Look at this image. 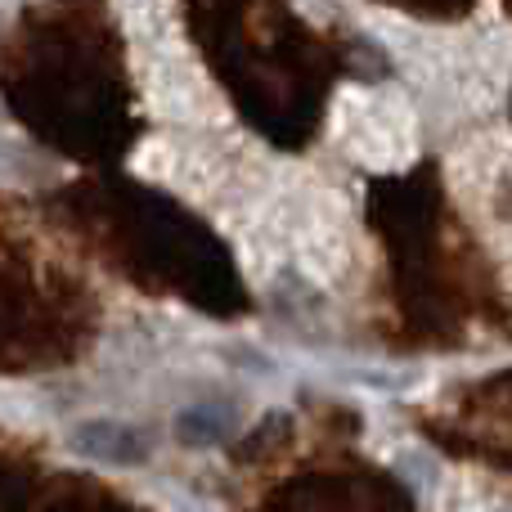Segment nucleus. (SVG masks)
<instances>
[{"instance_id": "obj_1", "label": "nucleus", "mask_w": 512, "mask_h": 512, "mask_svg": "<svg viewBox=\"0 0 512 512\" xmlns=\"http://www.w3.org/2000/svg\"><path fill=\"white\" fill-rule=\"evenodd\" d=\"M72 445H77L81 454H90V459H104V463H135L144 459V441L135 432H126V427L117 423H86L72 432Z\"/></svg>"}]
</instances>
